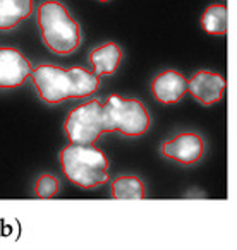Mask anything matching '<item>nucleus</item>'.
I'll use <instances>...</instances> for the list:
<instances>
[{
	"instance_id": "nucleus-11",
	"label": "nucleus",
	"mask_w": 237,
	"mask_h": 250,
	"mask_svg": "<svg viewBox=\"0 0 237 250\" xmlns=\"http://www.w3.org/2000/svg\"><path fill=\"white\" fill-rule=\"evenodd\" d=\"M33 12V0H0V31H9Z\"/></svg>"
},
{
	"instance_id": "nucleus-9",
	"label": "nucleus",
	"mask_w": 237,
	"mask_h": 250,
	"mask_svg": "<svg viewBox=\"0 0 237 250\" xmlns=\"http://www.w3.org/2000/svg\"><path fill=\"white\" fill-rule=\"evenodd\" d=\"M151 93L155 100L165 104H174L188 93V79L177 70H165L158 74L151 83Z\"/></svg>"
},
{
	"instance_id": "nucleus-13",
	"label": "nucleus",
	"mask_w": 237,
	"mask_h": 250,
	"mask_svg": "<svg viewBox=\"0 0 237 250\" xmlns=\"http://www.w3.org/2000/svg\"><path fill=\"white\" fill-rule=\"evenodd\" d=\"M227 24H229V14L227 7L223 4H213L205 11L201 16V28L208 35L222 36L227 33Z\"/></svg>"
},
{
	"instance_id": "nucleus-7",
	"label": "nucleus",
	"mask_w": 237,
	"mask_h": 250,
	"mask_svg": "<svg viewBox=\"0 0 237 250\" xmlns=\"http://www.w3.org/2000/svg\"><path fill=\"white\" fill-rule=\"evenodd\" d=\"M162 154L182 165H194L205 154V143L194 132H182L162 144Z\"/></svg>"
},
{
	"instance_id": "nucleus-5",
	"label": "nucleus",
	"mask_w": 237,
	"mask_h": 250,
	"mask_svg": "<svg viewBox=\"0 0 237 250\" xmlns=\"http://www.w3.org/2000/svg\"><path fill=\"white\" fill-rule=\"evenodd\" d=\"M71 144H95L101 134H107L103 103L91 100L81 106L74 108L64 124Z\"/></svg>"
},
{
	"instance_id": "nucleus-4",
	"label": "nucleus",
	"mask_w": 237,
	"mask_h": 250,
	"mask_svg": "<svg viewBox=\"0 0 237 250\" xmlns=\"http://www.w3.org/2000/svg\"><path fill=\"white\" fill-rule=\"evenodd\" d=\"M108 132L127 137H140L150 129V115L140 100H129L112 94L103 103Z\"/></svg>"
},
{
	"instance_id": "nucleus-6",
	"label": "nucleus",
	"mask_w": 237,
	"mask_h": 250,
	"mask_svg": "<svg viewBox=\"0 0 237 250\" xmlns=\"http://www.w3.org/2000/svg\"><path fill=\"white\" fill-rule=\"evenodd\" d=\"M31 63L19 50L4 46L0 48V87L12 89L26 83L31 76Z\"/></svg>"
},
{
	"instance_id": "nucleus-12",
	"label": "nucleus",
	"mask_w": 237,
	"mask_h": 250,
	"mask_svg": "<svg viewBox=\"0 0 237 250\" xmlns=\"http://www.w3.org/2000/svg\"><path fill=\"white\" fill-rule=\"evenodd\" d=\"M110 192L112 197L118 199V201H126V199H131V201H141L146 195V190H144V184L140 180L138 177H118L112 182L110 185Z\"/></svg>"
},
{
	"instance_id": "nucleus-10",
	"label": "nucleus",
	"mask_w": 237,
	"mask_h": 250,
	"mask_svg": "<svg viewBox=\"0 0 237 250\" xmlns=\"http://www.w3.org/2000/svg\"><path fill=\"white\" fill-rule=\"evenodd\" d=\"M120 60H122V50L117 43H105V45L91 50L90 53V63L98 77L112 76L117 70Z\"/></svg>"
},
{
	"instance_id": "nucleus-8",
	"label": "nucleus",
	"mask_w": 237,
	"mask_h": 250,
	"mask_svg": "<svg viewBox=\"0 0 237 250\" xmlns=\"http://www.w3.org/2000/svg\"><path fill=\"white\" fill-rule=\"evenodd\" d=\"M188 91L196 101L205 106L216 103L225 94V81L212 70H198L188 81Z\"/></svg>"
},
{
	"instance_id": "nucleus-3",
	"label": "nucleus",
	"mask_w": 237,
	"mask_h": 250,
	"mask_svg": "<svg viewBox=\"0 0 237 250\" xmlns=\"http://www.w3.org/2000/svg\"><path fill=\"white\" fill-rule=\"evenodd\" d=\"M60 167L81 188H95L108 182V160L93 144H71L60 151Z\"/></svg>"
},
{
	"instance_id": "nucleus-1",
	"label": "nucleus",
	"mask_w": 237,
	"mask_h": 250,
	"mask_svg": "<svg viewBox=\"0 0 237 250\" xmlns=\"http://www.w3.org/2000/svg\"><path fill=\"white\" fill-rule=\"evenodd\" d=\"M31 81L45 103L57 104L66 100H79L93 94L100 86V77L83 67H62L42 63L31 70Z\"/></svg>"
},
{
	"instance_id": "nucleus-14",
	"label": "nucleus",
	"mask_w": 237,
	"mask_h": 250,
	"mask_svg": "<svg viewBox=\"0 0 237 250\" xmlns=\"http://www.w3.org/2000/svg\"><path fill=\"white\" fill-rule=\"evenodd\" d=\"M59 188H60V184H59V180H57V177H53V175H50V173H45L36 180L35 195L40 199H50V197H53V195H57Z\"/></svg>"
},
{
	"instance_id": "nucleus-15",
	"label": "nucleus",
	"mask_w": 237,
	"mask_h": 250,
	"mask_svg": "<svg viewBox=\"0 0 237 250\" xmlns=\"http://www.w3.org/2000/svg\"><path fill=\"white\" fill-rule=\"evenodd\" d=\"M100 2H108V0H100Z\"/></svg>"
},
{
	"instance_id": "nucleus-2",
	"label": "nucleus",
	"mask_w": 237,
	"mask_h": 250,
	"mask_svg": "<svg viewBox=\"0 0 237 250\" xmlns=\"http://www.w3.org/2000/svg\"><path fill=\"white\" fill-rule=\"evenodd\" d=\"M36 21L42 40L50 52L71 55L81 45V28L66 7L57 0H47L38 7Z\"/></svg>"
}]
</instances>
